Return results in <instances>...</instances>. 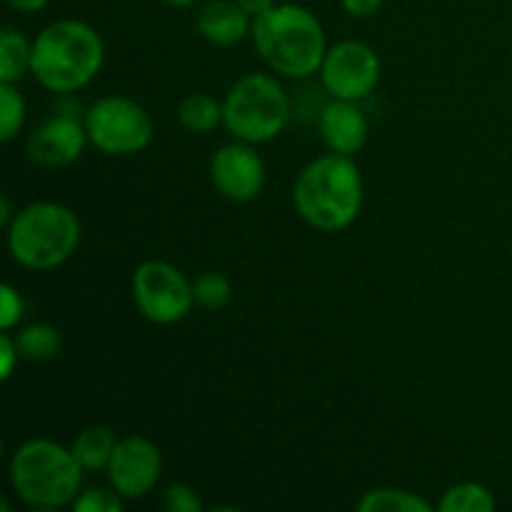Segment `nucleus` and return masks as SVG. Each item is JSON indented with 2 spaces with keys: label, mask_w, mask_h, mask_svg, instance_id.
I'll list each match as a JSON object with an SVG mask.
<instances>
[{
  "label": "nucleus",
  "mask_w": 512,
  "mask_h": 512,
  "mask_svg": "<svg viewBox=\"0 0 512 512\" xmlns=\"http://www.w3.org/2000/svg\"><path fill=\"white\" fill-rule=\"evenodd\" d=\"M290 195L305 225L318 233H345L363 213V173L350 155L325 153L300 170Z\"/></svg>",
  "instance_id": "f257e3e1"
},
{
  "label": "nucleus",
  "mask_w": 512,
  "mask_h": 512,
  "mask_svg": "<svg viewBox=\"0 0 512 512\" xmlns=\"http://www.w3.org/2000/svg\"><path fill=\"white\" fill-rule=\"evenodd\" d=\"M105 65V40L95 25L60 18L33 38L30 78L53 95H73L88 88Z\"/></svg>",
  "instance_id": "f03ea898"
},
{
  "label": "nucleus",
  "mask_w": 512,
  "mask_h": 512,
  "mask_svg": "<svg viewBox=\"0 0 512 512\" xmlns=\"http://www.w3.org/2000/svg\"><path fill=\"white\" fill-rule=\"evenodd\" d=\"M250 40L263 63L280 78H310L330 48L318 15L298 3H278L253 18Z\"/></svg>",
  "instance_id": "7ed1b4c3"
},
{
  "label": "nucleus",
  "mask_w": 512,
  "mask_h": 512,
  "mask_svg": "<svg viewBox=\"0 0 512 512\" xmlns=\"http://www.w3.org/2000/svg\"><path fill=\"white\" fill-rule=\"evenodd\" d=\"M83 473L70 445L30 438L8 460V483L15 498L30 510H60L73 505L83 490Z\"/></svg>",
  "instance_id": "20e7f679"
},
{
  "label": "nucleus",
  "mask_w": 512,
  "mask_h": 512,
  "mask_svg": "<svg viewBox=\"0 0 512 512\" xmlns=\"http://www.w3.org/2000/svg\"><path fill=\"white\" fill-rule=\"evenodd\" d=\"M83 238L75 210L55 200H35L20 208L5 228L8 253L20 268L50 273L68 263Z\"/></svg>",
  "instance_id": "39448f33"
},
{
  "label": "nucleus",
  "mask_w": 512,
  "mask_h": 512,
  "mask_svg": "<svg viewBox=\"0 0 512 512\" xmlns=\"http://www.w3.org/2000/svg\"><path fill=\"white\" fill-rule=\"evenodd\" d=\"M223 128L233 140L265 145L290 123V98L270 73H245L223 98Z\"/></svg>",
  "instance_id": "423d86ee"
},
{
  "label": "nucleus",
  "mask_w": 512,
  "mask_h": 512,
  "mask_svg": "<svg viewBox=\"0 0 512 512\" xmlns=\"http://www.w3.org/2000/svg\"><path fill=\"white\" fill-rule=\"evenodd\" d=\"M88 140L108 158H130L153 143L155 125L148 108L128 95H103L83 113Z\"/></svg>",
  "instance_id": "0eeeda50"
},
{
  "label": "nucleus",
  "mask_w": 512,
  "mask_h": 512,
  "mask_svg": "<svg viewBox=\"0 0 512 512\" xmlns=\"http://www.w3.org/2000/svg\"><path fill=\"white\" fill-rule=\"evenodd\" d=\"M130 298L148 323L168 328L178 325L195 308L193 280L168 260H145L133 270Z\"/></svg>",
  "instance_id": "6e6552de"
},
{
  "label": "nucleus",
  "mask_w": 512,
  "mask_h": 512,
  "mask_svg": "<svg viewBox=\"0 0 512 512\" xmlns=\"http://www.w3.org/2000/svg\"><path fill=\"white\" fill-rule=\"evenodd\" d=\"M318 75L330 98L363 103L378 88L383 63L373 45L363 40H340L328 48Z\"/></svg>",
  "instance_id": "1a4fd4ad"
},
{
  "label": "nucleus",
  "mask_w": 512,
  "mask_h": 512,
  "mask_svg": "<svg viewBox=\"0 0 512 512\" xmlns=\"http://www.w3.org/2000/svg\"><path fill=\"white\" fill-rule=\"evenodd\" d=\"M108 483L125 503L143 500L158 488L163 478V453L145 435H128L118 440L108 468Z\"/></svg>",
  "instance_id": "9d476101"
},
{
  "label": "nucleus",
  "mask_w": 512,
  "mask_h": 512,
  "mask_svg": "<svg viewBox=\"0 0 512 512\" xmlns=\"http://www.w3.org/2000/svg\"><path fill=\"white\" fill-rule=\"evenodd\" d=\"M208 175L213 188L230 203L258 200L268 180L263 155L255 150V145L243 143V140L220 145L210 158Z\"/></svg>",
  "instance_id": "9b49d317"
},
{
  "label": "nucleus",
  "mask_w": 512,
  "mask_h": 512,
  "mask_svg": "<svg viewBox=\"0 0 512 512\" xmlns=\"http://www.w3.org/2000/svg\"><path fill=\"white\" fill-rule=\"evenodd\" d=\"M90 145L85 123L73 113H58L40 123L25 143V153L38 168H68Z\"/></svg>",
  "instance_id": "f8f14e48"
},
{
  "label": "nucleus",
  "mask_w": 512,
  "mask_h": 512,
  "mask_svg": "<svg viewBox=\"0 0 512 512\" xmlns=\"http://www.w3.org/2000/svg\"><path fill=\"white\" fill-rule=\"evenodd\" d=\"M320 138H323L325 148L330 153L338 155H355L365 148L370 135L368 118H365L363 108L355 100H338L333 98L323 110H320L318 118Z\"/></svg>",
  "instance_id": "ddd939ff"
},
{
  "label": "nucleus",
  "mask_w": 512,
  "mask_h": 512,
  "mask_svg": "<svg viewBox=\"0 0 512 512\" xmlns=\"http://www.w3.org/2000/svg\"><path fill=\"white\" fill-rule=\"evenodd\" d=\"M195 30L215 48H233L253 35V15L238 0H208L195 15Z\"/></svg>",
  "instance_id": "4468645a"
},
{
  "label": "nucleus",
  "mask_w": 512,
  "mask_h": 512,
  "mask_svg": "<svg viewBox=\"0 0 512 512\" xmlns=\"http://www.w3.org/2000/svg\"><path fill=\"white\" fill-rule=\"evenodd\" d=\"M118 440L120 438L108 425H88L75 435L70 450L85 473H105L115 448H118Z\"/></svg>",
  "instance_id": "2eb2a0df"
},
{
  "label": "nucleus",
  "mask_w": 512,
  "mask_h": 512,
  "mask_svg": "<svg viewBox=\"0 0 512 512\" xmlns=\"http://www.w3.org/2000/svg\"><path fill=\"white\" fill-rule=\"evenodd\" d=\"M223 100L210 93H190L178 105V123L193 135H210L223 125Z\"/></svg>",
  "instance_id": "dca6fc26"
},
{
  "label": "nucleus",
  "mask_w": 512,
  "mask_h": 512,
  "mask_svg": "<svg viewBox=\"0 0 512 512\" xmlns=\"http://www.w3.org/2000/svg\"><path fill=\"white\" fill-rule=\"evenodd\" d=\"M33 63V40L20 30L3 28L0 33V83H23Z\"/></svg>",
  "instance_id": "f3484780"
},
{
  "label": "nucleus",
  "mask_w": 512,
  "mask_h": 512,
  "mask_svg": "<svg viewBox=\"0 0 512 512\" xmlns=\"http://www.w3.org/2000/svg\"><path fill=\"white\" fill-rule=\"evenodd\" d=\"M20 358L28 363H48L63 348V335L53 323H30L15 333Z\"/></svg>",
  "instance_id": "a211bd4d"
},
{
  "label": "nucleus",
  "mask_w": 512,
  "mask_h": 512,
  "mask_svg": "<svg viewBox=\"0 0 512 512\" xmlns=\"http://www.w3.org/2000/svg\"><path fill=\"white\" fill-rule=\"evenodd\" d=\"M440 512H493L498 508L493 490L475 480H465V483H455L440 495L438 505Z\"/></svg>",
  "instance_id": "6ab92c4d"
},
{
  "label": "nucleus",
  "mask_w": 512,
  "mask_h": 512,
  "mask_svg": "<svg viewBox=\"0 0 512 512\" xmlns=\"http://www.w3.org/2000/svg\"><path fill=\"white\" fill-rule=\"evenodd\" d=\"M358 512H433L423 495L403 488H375L358 500Z\"/></svg>",
  "instance_id": "aec40b11"
},
{
  "label": "nucleus",
  "mask_w": 512,
  "mask_h": 512,
  "mask_svg": "<svg viewBox=\"0 0 512 512\" xmlns=\"http://www.w3.org/2000/svg\"><path fill=\"white\" fill-rule=\"evenodd\" d=\"M28 118V103L15 83H0V140L13 143Z\"/></svg>",
  "instance_id": "412c9836"
},
{
  "label": "nucleus",
  "mask_w": 512,
  "mask_h": 512,
  "mask_svg": "<svg viewBox=\"0 0 512 512\" xmlns=\"http://www.w3.org/2000/svg\"><path fill=\"white\" fill-rule=\"evenodd\" d=\"M193 295L195 308L215 313V310H223L230 303V298H233V283L228 280V275L218 273V270H208V273H200L193 280Z\"/></svg>",
  "instance_id": "4be33fe9"
},
{
  "label": "nucleus",
  "mask_w": 512,
  "mask_h": 512,
  "mask_svg": "<svg viewBox=\"0 0 512 512\" xmlns=\"http://www.w3.org/2000/svg\"><path fill=\"white\" fill-rule=\"evenodd\" d=\"M70 508L75 512H120L125 508V500L113 488H88L80 490Z\"/></svg>",
  "instance_id": "5701e85b"
},
{
  "label": "nucleus",
  "mask_w": 512,
  "mask_h": 512,
  "mask_svg": "<svg viewBox=\"0 0 512 512\" xmlns=\"http://www.w3.org/2000/svg\"><path fill=\"white\" fill-rule=\"evenodd\" d=\"M160 508L168 512H200L203 510V498L193 485L173 483L163 490Z\"/></svg>",
  "instance_id": "b1692460"
},
{
  "label": "nucleus",
  "mask_w": 512,
  "mask_h": 512,
  "mask_svg": "<svg viewBox=\"0 0 512 512\" xmlns=\"http://www.w3.org/2000/svg\"><path fill=\"white\" fill-rule=\"evenodd\" d=\"M25 315V300L18 293V288H13L10 283H5L0 288V330L3 333H13L20 325Z\"/></svg>",
  "instance_id": "393cba45"
},
{
  "label": "nucleus",
  "mask_w": 512,
  "mask_h": 512,
  "mask_svg": "<svg viewBox=\"0 0 512 512\" xmlns=\"http://www.w3.org/2000/svg\"><path fill=\"white\" fill-rule=\"evenodd\" d=\"M20 350L18 343H15L13 333H0V380L8 383L15 373V365L20 363Z\"/></svg>",
  "instance_id": "a878e982"
},
{
  "label": "nucleus",
  "mask_w": 512,
  "mask_h": 512,
  "mask_svg": "<svg viewBox=\"0 0 512 512\" xmlns=\"http://www.w3.org/2000/svg\"><path fill=\"white\" fill-rule=\"evenodd\" d=\"M340 5H343V10L350 18L363 20L378 15L380 8L385 5V0H340Z\"/></svg>",
  "instance_id": "bb28decb"
},
{
  "label": "nucleus",
  "mask_w": 512,
  "mask_h": 512,
  "mask_svg": "<svg viewBox=\"0 0 512 512\" xmlns=\"http://www.w3.org/2000/svg\"><path fill=\"white\" fill-rule=\"evenodd\" d=\"M3 3L20 15H35V13H43V10L50 5V0H3Z\"/></svg>",
  "instance_id": "cd10ccee"
},
{
  "label": "nucleus",
  "mask_w": 512,
  "mask_h": 512,
  "mask_svg": "<svg viewBox=\"0 0 512 512\" xmlns=\"http://www.w3.org/2000/svg\"><path fill=\"white\" fill-rule=\"evenodd\" d=\"M238 3L243 5V8L248 10V13L253 15V18H258V15L268 13V10L273 8V5H278V0H238Z\"/></svg>",
  "instance_id": "c85d7f7f"
},
{
  "label": "nucleus",
  "mask_w": 512,
  "mask_h": 512,
  "mask_svg": "<svg viewBox=\"0 0 512 512\" xmlns=\"http://www.w3.org/2000/svg\"><path fill=\"white\" fill-rule=\"evenodd\" d=\"M13 218H15V213H13V205H10V198L8 195H3V205H0V225H3V228H8L10 220Z\"/></svg>",
  "instance_id": "c756f323"
},
{
  "label": "nucleus",
  "mask_w": 512,
  "mask_h": 512,
  "mask_svg": "<svg viewBox=\"0 0 512 512\" xmlns=\"http://www.w3.org/2000/svg\"><path fill=\"white\" fill-rule=\"evenodd\" d=\"M160 3H165L168 8H193L200 0H160Z\"/></svg>",
  "instance_id": "7c9ffc66"
}]
</instances>
